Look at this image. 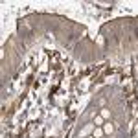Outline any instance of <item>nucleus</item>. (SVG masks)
<instances>
[{
    "label": "nucleus",
    "mask_w": 138,
    "mask_h": 138,
    "mask_svg": "<svg viewBox=\"0 0 138 138\" xmlns=\"http://www.w3.org/2000/svg\"><path fill=\"white\" fill-rule=\"evenodd\" d=\"M92 129H94V123H88V125H85L83 129H81V133H79V136H81V138H85V136H87V135H88V133L92 131Z\"/></svg>",
    "instance_id": "nucleus-1"
},
{
    "label": "nucleus",
    "mask_w": 138,
    "mask_h": 138,
    "mask_svg": "<svg viewBox=\"0 0 138 138\" xmlns=\"http://www.w3.org/2000/svg\"><path fill=\"white\" fill-rule=\"evenodd\" d=\"M101 118H111V111H109V109H103L101 111Z\"/></svg>",
    "instance_id": "nucleus-2"
},
{
    "label": "nucleus",
    "mask_w": 138,
    "mask_h": 138,
    "mask_svg": "<svg viewBox=\"0 0 138 138\" xmlns=\"http://www.w3.org/2000/svg\"><path fill=\"white\" fill-rule=\"evenodd\" d=\"M112 129H114V127H112V123H105V133H107V135H111Z\"/></svg>",
    "instance_id": "nucleus-3"
},
{
    "label": "nucleus",
    "mask_w": 138,
    "mask_h": 138,
    "mask_svg": "<svg viewBox=\"0 0 138 138\" xmlns=\"http://www.w3.org/2000/svg\"><path fill=\"white\" fill-rule=\"evenodd\" d=\"M101 123H103V118H101V116H99V118H96V120H94V125H101Z\"/></svg>",
    "instance_id": "nucleus-4"
},
{
    "label": "nucleus",
    "mask_w": 138,
    "mask_h": 138,
    "mask_svg": "<svg viewBox=\"0 0 138 138\" xmlns=\"http://www.w3.org/2000/svg\"><path fill=\"white\" fill-rule=\"evenodd\" d=\"M101 135H103V133H101V131H99V129H98L96 133H94V136H96V138H101Z\"/></svg>",
    "instance_id": "nucleus-5"
}]
</instances>
